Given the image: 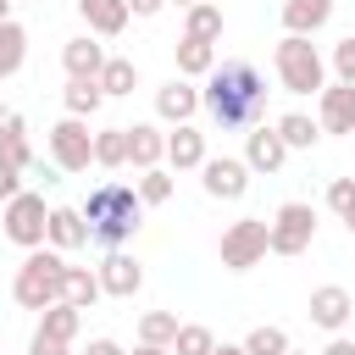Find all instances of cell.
Segmentation results:
<instances>
[{
	"label": "cell",
	"mask_w": 355,
	"mask_h": 355,
	"mask_svg": "<svg viewBox=\"0 0 355 355\" xmlns=\"http://www.w3.org/2000/svg\"><path fill=\"white\" fill-rule=\"evenodd\" d=\"M189 39H222V6H211V0H200V6H189V28H183Z\"/></svg>",
	"instance_id": "83f0119b"
},
{
	"label": "cell",
	"mask_w": 355,
	"mask_h": 355,
	"mask_svg": "<svg viewBox=\"0 0 355 355\" xmlns=\"http://www.w3.org/2000/svg\"><path fill=\"white\" fill-rule=\"evenodd\" d=\"M78 11H83V22H89V33L94 39H116L122 28H128V0H78Z\"/></svg>",
	"instance_id": "e0dca14e"
},
{
	"label": "cell",
	"mask_w": 355,
	"mask_h": 355,
	"mask_svg": "<svg viewBox=\"0 0 355 355\" xmlns=\"http://www.w3.org/2000/svg\"><path fill=\"white\" fill-rule=\"evenodd\" d=\"M133 189H139L144 205H166V200H172V172H166V166H150V172H139Z\"/></svg>",
	"instance_id": "4dcf8cb0"
},
{
	"label": "cell",
	"mask_w": 355,
	"mask_h": 355,
	"mask_svg": "<svg viewBox=\"0 0 355 355\" xmlns=\"http://www.w3.org/2000/svg\"><path fill=\"white\" fill-rule=\"evenodd\" d=\"M94 161L100 166H128V128H100L94 133Z\"/></svg>",
	"instance_id": "f1b7e54d"
},
{
	"label": "cell",
	"mask_w": 355,
	"mask_h": 355,
	"mask_svg": "<svg viewBox=\"0 0 355 355\" xmlns=\"http://www.w3.org/2000/svg\"><path fill=\"white\" fill-rule=\"evenodd\" d=\"M200 105H205V116H211L222 133L255 128L261 111H266V78H261L250 61H222V67H211V78H205V89H200Z\"/></svg>",
	"instance_id": "6da1fadb"
},
{
	"label": "cell",
	"mask_w": 355,
	"mask_h": 355,
	"mask_svg": "<svg viewBox=\"0 0 355 355\" xmlns=\"http://www.w3.org/2000/svg\"><path fill=\"white\" fill-rule=\"evenodd\" d=\"M11 194H22V166H11L0 155V200H11Z\"/></svg>",
	"instance_id": "d590c367"
},
{
	"label": "cell",
	"mask_w": 355,
	"mask_h": 355,
	"mask_svg": "<svg viewBox=\"0 0 355 355\" xmlns=\"http://www.w3.org/2000/svg\"><path fill=\"white\" fill-rule=\"evenodd\" d=\"M161 6H166V0H128V11H133V17H155Z\"/></svg>",
	"instance_id": "f35d334b"
},
{
	"label": "cell",
	"mask_w": 355,
	"mask_h": 355,
	"mask_svg": "<svg viewBox=\"0 0 355 355\" xmlns=\"http://www.w3.org/2000/svg\"><path fill=\"white\" fill-rule=\"evenodd\" d=\"M322 355H355V338H338V333H333V344H327Z\"/></svg>",
	"instance_id": "ab89813d"
},
{
	"label": "cell",
	"mask_w": 355,
	"mask_h": 355,
	"mask_svg": "<svg viewBox=\"0 0 355 355\" xmlns=\"http://www.w3.org/2000/svg\"><path fill=\"white\" fill-rule=\"evenodd\" d=\"M128 161H133L139 172L161 166V161H166V133L150 128V122H133V128H128Z\"/></svg>",
	"instance_id": "ac0fdd59"
},
{
	"label": "cell",
	"mask_w": 355,
	"mask_h": 355,
	"mask_svg": "<svg viewBox=\"0 0 355 355\" xmlns=\"http://www.w3.org/2000/svg\"><path fill=\"white\" fill-rule=\"evenodd\" d=\"M200 183H205L211 200H244V189H250V166L233 161V155H205Z\"/></svg>",
	"instance_id": "9c48e42d"
},
{
	"label": "cell",
	"mask_w": 355,
	"mask_h": 355,
	"mask_svg": "<svg viewBox=\"0 0 355 355\" xmlns=\"http://www.w3.org/2000/svg\"><path fill=\"white\" fill-rule=\"evenodd\" d=\"M272 128L283 133V144H288V150H311V144L322 139V122H311L305 111H288V116H277Z\"/></svg>",
	"instance_id": "cb8c5ba5"
},
{
	"label": "cell",
	"mask_w": 355,
	"mask_h": 355,
	"mask_svg": "<svg viewBox=\"0 0 355 355\" xmlns=\"http://www.w3.org/2000/svg\"><path fill=\"white\" fill-rule=\"evenodd\" d=\"M327 17H333V0H283L288 33H316V28H327Z\"/></svg>",
	"instance_id": "ffe728a7"
},
{
	"label": "cell",
	"mask_w": 355,
	"mask_h": 355,
	"mask_svg": "<svg viewBox=\"0 0 355 355\" xmlns=\"http://www.w3.org/2000/svg\"><path fill=\"white\" fill-rule=\"evenodd\" d=\"M105 100L100 78H67V116H94Z\"/></svg>",
	"instance_id": "603a6c76"
},
{
	"label": "cell",
	"mask_w": 355,
	"mask_h": 355,
	"mask_svg": "<svg viewBox=\"0 0 355 355\" xmlns=\"http://www.w3.org/2000/svg\"><path fill=\"white\" fill-rule=\"evenodd\" d=\"M355 316V300H349V288H338V283H322V288H311V322L316 327H327V333H344V322Z\"/></svg>",
	"instance_id": "8fae6325"
},
{
	"label": "cell",
	"mask_w": 355,
	"mask_h": 355,
	"mask_svg": "<svg viewBox=\"0 0 355 355\" xmlns=\"http://www.w3.org/2000/svg\"><path fill=\"white\" fill-rule=\"evenodd\" d=\"M78 211H83V222H89V244H105V250H122V244L144 227V200H139V189H128V183H116V178H111V183H94Z\"/></svg>",
	"instance_id": "7a4b0ae2"
},
{
	"label": "cell",
	"mask_w": 355,
	"mask_h": 355,
	"mask_svg": "<svg viewBox=\"0 0 355 355\" xmlns=\"http://www.w3.org/2000/svg\"><path fill=\"white\" fill-rule=\"evenodd\" d=\"M316 239V205L305 200H283L272 216V255H305Z\"/></svg>",
	"instance_id": "52a82bcc"
},
{
	"label": "cell",
	"mask_w": 355,
	"mask_h": 355,
	"mask_svg": "<svg viewBox=\"0 0 355 355\" xmlns=\"http://www.w3.org/2000/svg\"><path fill=\"white\" fill-rule=\"evenodd\" d=\"M17 305L22 311H50L55 300H67V261L61 250H28V261L17 266V283H11Z\"/></svg>",
	"instance_id": "3957f363"
},
{
	"label": "cell",
	"mask_w": 355,
	"mask_h": 355,
	"mask_svg": "<svg viewBox=\"0 0 355 355\" xmlns=\"http://www.w3.org/2000/svg\"><path fill=\"white\" fill-rule=\"evenodd\" d=\"M100 288H105L111 300H133V294L144 288V266H139L133 255H122V250H105V261H100Z\"/></svg>",
	"instance_id": "30bf717a"
},
{
	"label": "cell",
	"mask_w": 355,
	"mask_h": 355,
	"mask_svg": "<svg viewBox=\"0 0 355 355\" xmlns=\"http://www.w3.org/2000/svg\"><path fill=\"white\" fill-rule=\"evenodd\" d=\"M211 355H250V349H244V344H216Z\"/></svg>",
	"instance_id": "b9f144b4"
},
{
	"label": "cell",
	"mask_w": 355,
	"mask_h": 355,
	"mask_svg": "<svg viewBox=\"0 0 355 355\" xmlns=\"http://www.w3.org/2000/svg\"><path fill=\"white\" fill-rule=\"evenodd\" d=\"M0 22H11V0H0Z\"/></svg>",
	"instance_id": "7bdbcfd3"
},
{
	"label": "cell",
	"mask_w": 355,
	"mask_h": 355,
	"mask_svg": "<svg viewBox=\"0 0 355 355\" xmlns=\"http://www.w3.org/2000/svg\"><path fill=\"white\" fill-rule=\"evenodd\" d=\"M283 355H300V349H294V344H288V349H283Z\"/></svg>",
	"instance_id": "bcb514c9"
},
{
	"label": "cell",
	"mask_w": 355,
	"mask_h": 355,
	"mask_svg": "<svg viewBox=\"0 0 355 355\" xmlns=\"http://www.w3.org/2000/svg\"><path fill=\"white\" fill-rule=\"evenodd\" d=\"M266 250H272V222H266V216H239V222L222 233V266H227V272L261 266Z\"/></svg>",
	"instance_id": "5b68a950"
},
{
	"label": "cell",
	"mask_w": 355,
	"mask_h": 355,
	"mask_svg": "<svg viewBox=\"0 0 355 355\" xmlns=\"http://www.w3.org/2000/svg\"><path fill=\"white\" fill-rule=\"evenodd\" d=\"M194 111H200V89H194L183 72L155 89V116H161V122H189Z\"/></svg>",
	"instance_id": "5bb4252c"
},
{
	"label": "cell",
	"mask_w": 355,
	"mask_h": 355,
	"mask_svg": "<svg viewBox=\"0 0 355 355\" xmlns=\"http://www.w3.org/2000/svg\"><path fill=\"white\" fill-rule=\"evenodd\" d=\"M133 83H139V67H133L128 55H111L105 72H100V89H105V94H133Z\"/></svg>",
	"instance_id": "f546056e"
},
{
	"label": "cell",
	"mask_w": 355,
	"mask_h": 355,
	"mask_svg": "<svg viewBox=\"0 0 355 355\" xmlns=\"http://www.w3.org/2000/svg\"><path fill=\"white\" fill-rule=\"evenodd\" d=\"M333 72H338V83H355V33L333 44Z\"/></svg>",
	"instance_id": "e575fe53"
},
{
	"label": "cell",
	"mask_w": 355,
	"mask_h": 355,
	"mask_svg": "<svg viewBox=\"0 0 355 355\" xmlns=\"http://www.w3.org/2000/svg\"><path fill=\"white\" fill-rule=\"evenodd\" d=\"M327 211H338V216L355 211V178H333L327 183Z\"/></svg>",
	"instance_id": "836d02e7"
},
{
	"label": "cell",
	"mask_w": 355,
	"mask_h": 355,
	"mask_svg": "<svg viewBox=\"0 0 355 355\" xmlns=\"http://www.w3.org/2000/svg\"><path fill=\"white\" fill-rule=\"evenodd\" d=\"M283 161H288V144H283L277 128H255V133L244 139V166H250V172H277Z\"/></svg>",
	"instance_id": "2e32d148"
},
{
	"label": "cell",
	"mask_w": 355,
	"mask_h": 355,
	"mask_svg": "<svg viewBox=\"0 0 355 355\" xmlns=\"http://www.w3.org/2000/svg\"><path fill=\"white\" fill-rule=\"evenodd\" d=\"M211 67H216V44L211 39H178V72L183 78H211Z\"/></svg>",
	"instance_id": "44dd1931"
},
{
	"label": "cell",
	"mask_w": 355,
	"mask_h": 355,
	"mask_svg": "<svg viewBox=\"0 0 355 355\" xmlns=\"http://www.w3.org/2000/svg\"><path fill=\"white\" fill-rule=\"evenodd\" d=\"M133 355H178V349H172V344H139Z\"/></svg>",
	"instance_id": "60d3db41"
},
{
	"label": "cell",
	"mask_w": 355,
	"mask_h": 355,
	"mask_svg": "<svg viewBox=\"0 0 355 355\" xmlns=\"http://www.w3.org/2000/svg\"><path fill=\"white\" fill-rule=\"evenodd\" d=\"M166 166H172V172H194V166H205V133L189 128V122H178V128L166 133Z\"/></svg>",
	"instance_id": "9a60e30c"
},
{
	"label": "cell",
	"mask_w": 355,
	"mask_h": 355,
	"mask_svg": "<svg viewBox=\"0 0 355 355\" xmlns=\"http://www.w3.org/2000/svg\"><path fill=\"white\" fill-rule=\"evenodd\" d=\"M22 61H28V33L17 22H0V78L22 72Z\"/></svg>",
	"instance_id": "484cf974"
},
{
	"label": "cell",
	"mask_w": 355,
	"mask_h": 355,
	"mask_svg": "<svg viewBox=\"0 0 355 355\" xmlns=\"http://www.w3.org/2000/svg\"><path fill=\"white\" fill-rule=\"evenodd\" d=\"M166 6H183V11H189V6H200V0H166Z\"/></svg>",
	"instance_id": "ee69618b"
},
{
	"label": "cell",
	"mask_w": 355,
	"mask_h": 355,
	"mask_svg": "<svg viewBox=\"0 0 355 355\" xmlns=\"http://www.w3.org/2000/svg\"><path fill=\"white\" fill-rule=\"evenodd\" d=\"M28 355H67V344H61V338H50V333H33Z\"/></svg>",
	"instance_id": "8d00e7d4"
},
{
	"label": "cell",
	"mask_w": 355,
	"mask_h": 355,
	"mask_svg": "<svg viewBox=\"0 0 355 355\" xmlns=\"http://www.w3.org/2000/svg\"><path fill=\"white\" fill-rule=\"evenodd\" d=\"M344 227H349V233H355V211H349V216H344Z\"/></svg>",
	"instance_id": "f6af8a7d"
},
{
	"label": "cell",
	"mask_w": 355,
	"mask_h": 355,
	"mask_svg": "<svg viewBox=\"0 0 355 355\" xmlns=\"http://www.w3.org/2000/svg\"><path fill=\"white\" fill-rule=\"evenodd\" d=\"M105 44H94V33H78V39H67L61 44V67H67V78H100L105 72Z\"/></svg>",
	"instance_id": "4fadbf2b"
},
{
	"label": "cell",
	"mask_w": 355,
	"mask_h": 355,
	"mask_svg": "<svg viewBox=\"0 0 355 355\" xmlns=\"http://www.w3.org/2000/svg\"><path fill=\"white\" fill-rule=\"evenodd\" d=\"M50 161L61 172H89L94 161V133H89V116H61L50 128Z\"/></svg>",
	"instance_id": "ba28073f"
},
{
	"label": "cell",
	"mask_w": 355,
	"mask_h": 355,
	"mask_svg": "<svg viewBox=\"0 0 355 355\" xmlns=\"http://www.w3.org/2000/svg\"><path fill=\"white\" fill-rule=\"evenodd\" d=\"M272 67H277V83L288 94H322L327 89V67H322L311 33H283L272 50Z\"/></svg>",
	"instance_id": "277c9868"
},
{
	"label": "cell",
	"mask_w": 355,
	"mask_h": 355,
	"mask_svg": "<svg viewBox=\"0 0 355 355\" xmlns=\"http://www.w3.org/2000/svg\"><path fill=\"white\" fill-rule=\"evenodd\" d=\"M178 311H144L139 316V344H172L178 338Z\"/></svg>",
	"instance_id": "4316f807"
},
{
	"label": "cell",
	"mask_w": 355,
	"mask_h": 355,
	"mask_svg": "<svg viewBox=\"0 0 355 355\" xmlns=\"http://www.w3.org/2000/svg\"><path fill=\"white\" fill-rule=\"evenodd\" d=\"M172 349H178V355H211V349H216V338H211V327L183 322V327H178V338H172Z\"/></svg>",
	"instance_id": "1f68e13d"
},
{
	"label": "cell",
	"mask_w": 355,
	"mask_h": 355,
	"mask_svg": "<svg viewBox=\"0 0 355 355\" xmlns=\"http://www.w3.org/2000/svg\"><path fill=\"white\" fill-rule=\"evenodd\" d=\"M316 122H322V133H349L355 139V83H327Z\"/></svg>",
	"instance_id": "7c38bea8"
},
{
	"label": "cell",
	"mask_w": 355,
	"mask_h": 355,
	"mask_svg": "<svg viewBox=\"0 0 355 355\" xmlns=\"http://www.w3.org/2000/svg\"><path fill=\"white\" fill-rule=\"evenodd\" d=\"M50 244L55 250H83L89 244V222L78 205H50Z\"/></svg>",
	"instance_id": "d6986e66"
},
{
	"label": "cell",
	"mask_w": 355,
	"mask_h": 355,
	"mask_svg": "<svg viewBox=\"0 0 355 355\" xmlns=\"http://www.w3.org/2000/svg\"><path fill=\"white\" fill-rule=\"evenodd\" d=\"M83 355H128V349H122L116 338H89V349H83Z\"/></svg>",
	"instance_id": "74e56055"
},
{
	"label": "cell",
	"mask_w": 355,
	"mask_h": 355,
	"mask_svg": "<svg viewBox=\"0 0 355 355\" xmlns=\"http://www.w3.org/2000/svg\"><path fill=\"white\" fill-rule=\"evenodd\" d=\"M244 349H250V355H283V349H288V333H283V327H250Z\"/></svg>",
	"instance_id": "d6a6232c"
},
{
	"label": "cell",
	"mask_w": 355,
	"mask_h": 355,
	"mask_svg": "<svg viewBox=\"0 0 355 355\" xmlns=\"http://www.w3.org/2000/svg\"><path fill=\"white\" fill-rule=\"evenodd\" d=\"M100 294H105V288H100V272H89V266H67V305L89 311Z\"/></svg>",
	"instance_id": "d4e9b609"
},
{
	"label": "cell",
	"mask_w": 355,
	"mask_h": 355,
	"mask_svg": "<svg viewBox=\"0 0 355 355\" xmlns=\"http://www.w3.org/2000/svg\"><path fill=\"white\" fill-rule=\"evenodd\" d=\"M0 222H6V239L22 244V250H39V244L50 239V205H44V194H33V189L11 194Z\"/></svg>",
	"instance_id": "8992f818"
},
{
	"label": "cell",
	"mask_w": 355,
	"mask_h": 355,
	"mask_svg": "<svg viewBox=\"0 0 355 355\" xmlns=\"http://www.w3.org/2000/svg\"><path fill=\"white\" fill-rule=\"evenodd\" d=\"M78 322H83V311L67 305V300H55L50 311H39V333H50V338H61V344L78 338Z\"/></svg>",
	"instance_id": "7402d4cb"
}]
</instances>
